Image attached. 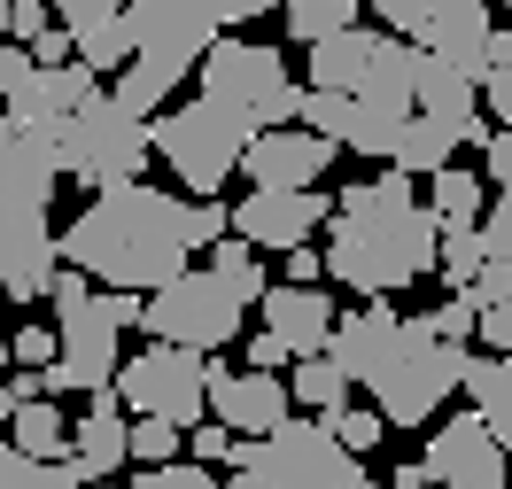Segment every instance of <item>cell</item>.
<instances>
[{"instance_id": "47", "label": "cell", "mask_w": 512, "mask_h": 489, "mask_svg": "<svg viewBox=\"0 0 512 489\" xmlns=\"http://www.w3.org/2000/svg\"><path fill=\"white\" fill-rule=\"evenodd\" d=\"M396 489H435V474H427V458H412V466H396Z\"/></svg>"}, {"instance_id": "27", "label": "cell", "mask_w": 512, "mask_h": 489, "mask_svg": "<svg viewBox=\"0 0 512 489\" xmlns=\"http://www.w3.org/2000/svg\"><path fill=\"white\" fill-rule=\"evenodd\" d=\"M357 0H288V39L311 55V47H326V39H342V32H357Z\"/></svg>"}, {"instance_id": "26", "label": "cell", "mask_w": 512, "mask_h": 489, "mask_svg": "<svg viewBox=\"0 0 512 489\" xmlns=\"http://www.w3.org/2000/svg\"><path fill=\"white\" fill-rule=\"evenodd\" d=\"M350 389H357V381H350L334 358H295V373H288V396H295V404H311L319 420L350 412Z\"/></svg>"}, {"instance_id": "5", "label": "cell", "mask_w": 512, "mask_h": 489, "mask_svg": "<svg viewBox=\"0 0 512 489\" xmlns=\"http://www.w3.org/2000/svg\"><path fill=\"white\" fill-rule=\"evenodd\" d=\"M117 311H109V295L86 280V272H55V342H63V358L47 365V396H109L117 389V373H125V350H117Z\"/></svg>"}, {"instance_id": "18", "label": "cell", "mask_w": 512, "mask_h": 489, "mask_svg": "<svg viewBox=\"0 0 512 489\" xmlns=\"http://www.w3.org/2000/svg\"><path fill=\"white\" fill-rule=\"evenodd\" d=\"M256 311H264V334L288 342V358H326V342H334V326H342V311H334L326 288H272Z\"/></svg>"}, {"instance_id": "49", "label": "cell", "mask_w": 512, "mask_h": 489, "mask_svg": "<svg viewBox=\"0 0 512 489\" xmlns=\"http://www.w3.org/2000/svg\"><path fill=\"white\" fill-rule=\"evenodd\" d=\"M8 16H16V0H0V39H8Z\"/></svg>"}, {"instance_id": "38", "label": "cell", "mask_w": 512, "mask_h": 489, "mask_svg": "<svg viewBox=\"0 0 512 489\" xmlns=\"http://www.w3.org/2000/svg\"><path fill=\"white\" fill-rule=\"evenodd\" d=\"M47 32H55V8H47V0H16V16H8V47H39Z\"/></svg>"}, {"instance_id": "35", "label": "cell", "mask_w": 512, "mask_h": 489, "mask_svg": "<svg viewBox=\"0 0 512 489\" xmlns=\"http://www.w3.org/2000/svg\"><path fill=\"white\" fill-rule=\"evenodd\" d=\"M8 358L24 365V373H47V365L63 358V342H55V326H16L8 334Z\"/></svg>"}, {"instance_id": "22", "label": "cell", "mask_w": 512, "mask_h": 489, "mask_svg": "<svg viewBox=\"0 0 512 489\" xmlns=\"http://www.w3.org/2000/svg\"><path fill=\"white\" fill-rule=\"evenodd\" d=\"M419 117H481V86L443 55H419Z\"/></svg>"}, {"instance_id": "39", "label": "cell", "mask_w": 512, "mask_h": 489, "mask_svg": "<svg viewBox=\"0 0 512 489\" xmlns=\"http://www.w3.org/2000/svg\"><path fill=\"white\" fill-rule=\"evenodd\" d=\"M481 241H489V257H497V264H512V195L489 202V218H481Z\"/></svg>"}, {"instance_id": "28", "label": "cell", "mask_w": 512, "mask_h": 489, "mask_svg": "<svg viewBox=\"0 0 512 489\" xmlns=\"http://www.w3.org/2000/svg\"><path fill=\"white\" fill-rule=\"evenodd\" d=\"M427 210H435L443 226H481V218H489V202H481V179H474V171H458V163L427 179Z\"/></svg>"}, {"instance_id": "21", "label": "cell", "mask_w": 512, "mask_h": 489, "mask_svg": "<svg viewBox=\"0 0 512 489\" xmlns=\"http://www.w3.org/2000/svg\"><path fill=\"white\" fill-rule=\"evenodd\" d=\"M373 63H381V24L326 39V47H311V94H365Z\"/></svg>"}, {"instance_id": "42", "label": "cell", "mask_w": 512, "mask_h": 489, "mask_svg": "<svg viewBox=\"0 0 512 489\" xmlns=\"http://www.w3.org/2000/svg\"><path fill=\"white\" fill-rule=\"evenodd\" d=\"M481 342H489V358H512V295L481 319Z\"/></svg>"}, {"instance_id": "37", "label": "cell", "mask_w": 512, "mask_h": 489, "mask_svg": "<svg viewBox=\"0 0 512 489\" xmlns=\"http://www.w3.org/2000/svg\"><path fill=\"white\" fill-rule=\"evenodd\" d=\"M187 451H194V466H233L241 435H233V427H218V420H202V427L187 435Z\"/></svg>"}, {"instance_id": "16", "label": "cell", "mask_w": 512, "mask_h": 489, "mask_svg": "<svg viewBox=\"0 0 512 489\" xmlns=\"http://www.w3.org/2000/svg\"><path fill=\"white\" fill-rule=\"evenodd\" d=\"M210 420L233 427L241 443H264V435H280L295 420V396L280 373H233V365L210 358Z\"/></svg>"}, {"instance_id": "34", "label": "cell", "mask_w": 512, "mask_h": 489, "mask_svg": "<svg viewBox=\"0 0 512 489\" xmlns=\"http://www.w3.org/2000/svg\"><path fill=\"white\" fill-rule=\"evenodd\" d=\"M419 319L435 326V342H458V350H466V334H481V303L474 295H450L443 311H419Z\"/></svg>"}, {"instance_id": "44", "label": "cell", "mask_w": 512, "mask_h": 489, "mask_svg": "<svg viewBox=\"0 0 512 489\" xmlns=\"http://www.w3.org/2000/svg\"><path fill=\"white\" fill-rule=\"evenodd\" d=\"M319 280H326V257L319 249H295L288 257V288H319Z\"/></svg>"}, {"instance_id": "4", "label": "cell", "mask_w": 512, "mask_h": 489, "mask_svg": "<svg viewBox=\"0 0 512 489\" xmlns=\"http://www.w3.org/2000/svg\"><path fill=\"white\" fill-rule=\"evenodd\" d=\"M55 179H63L55 148L0 125V311L32 303V295H55V272H63V233L47 218Z\"/></svg>"}, {"instance_id": "46", "label": "cell", "mask_w": 512, "mask_h": 489, "mask_svg": "<svg viewBox=\"0 0 512 489\" xmlns=\"http://www.w3.org/2000/svg\"><path fill=\"white\" fill-rule=\"evenodd\" d=\"M272 8L288 16V0H225V32H233V24H256V16H272Z\"/></svg>"}, {"instance_id": "2", "label": "cell", "mask_w": 512, "mask_h": 489, "mask_svg": "<svg viewBox=\"0 0 512 489\" xmlns=\"http://www.w3.org/2000/svg\"><path fill=\"white\" fill-rule=\"evenodd\" d=\"M326 358L373 396V412L388 427H427L450 404V389H466V358L474 350L435 342V326L404 319L396 303H357V311H342Z\"/></svg>"}, {"instance_id": "7", "label": "cell", "mask_w": 512, "mask_h": 489, "mask_svg": "<svg viewBox=\"0 0 512 489\" xmlns=\"http://www.w3.org/2000/svg\"><path fill=\"white\" fill-rule=\"evenodd\" d=\"M156 156L194 202H218V187L241 171V156H249V125H241L225 101L194 94V101H179V109L156 117Z\"/></svg>"}, {"instance_id": "36", "label": "cell", "mask_w": 512, "mask_h": 489, "mask_svg": "<svg viewBox=\"0 0 512 489\" xmlns=\"http://www.w3.org/2000/svg\"><path fill=\"white\" fill-rule=\"evenodd\" d=\"M132 489H225L210 466H194V458H171V466H148Z\"/></svg>"}, {"instance_id": "23", "label": "cell", "mask_w": 512, "mask_h": 489, "mask_svg": "<svg viewBox=\"0 0 512 489\" xmlns=\"http://www.w3.org/2000/svg\"><path fill=\"white\" fill-rule=\"evenodd\" d=\"M8 443H16L24 458H39V466H63V458H70V420H63V404H55V396L24 404V412H16V427H8Z\"/></svg>"}, {"instance_id": "9", "label": "cell", "mask_w": 512, "mask_h": 489, "mask_svg": "<svg viewBox=\"0 0 512 489\" xmlns=\"http://www.w3.org/2000/svg\"><path fill=\"white\" fill-rule=\"evenodd\" d=\"M365 458L342 451L334 420H288L264 443H241L233 451V474H256L264 489H350Z\"/></svg>"}, {"instance_id": "10", "label": "cell", "mask_w": 512, "mask_h": 489, "mask_svg": "<svg viewBox=\"0 0 512 489\" xmlns=\"http://www.w3.org/2000/svg\"><path fill=\"white\" fill-rule=\"evenodd\" d=\"M117 404L132 420H171V427H202L210 420V358L194 350H171V342H148L140 358H125L117 373Z\"/></svg>"}, {"instance_id": "14", "label": "cell", "mask_w": 512, "mask_h": 489, "mask_svg": "<svg viewBox=\"0 0 512 489\" xmlns=\"http://www.w3.org/2000/svg\"><path fill=\"white\" fill-rule=\"evenodd\" d=\"M427 474L443 489H512V451L481 412H450L427 427Z\"/></svg>"}, {"instance_id": "15", "label": "cell", "mask_w": 512, "mask_h": 489, "mask_svg": "<svg viewBox=\"0 0 512 489\" xmlns=\"http://www.w3.org/2000/svg\"><path fill=\"white\" fill-rule=\"evenodd\" d=\"M334 226V195L326 187H303V195H272V187H249V195L233 202V233L249 241V249H311V233Z\"/></svg>"}, {"instance_id": "12", "label": "cell", "mask_w": 512, "mask_h": 489, "mask_svg": "<svg viewBox=\"0 0 512 489\" xmlns=\"http://www.w3.org/2000/svg\"><path fill=\"white\" fill-rule=\"evenodd\" d=\"M241 295L225 288L218 272H187V280H171L163 295H148V334L156 342H171V350H194V358H210V350H225L233 334H241Z\"/></svg>"}, {"instance_id": "33", "label": "cell", "mask_w": 512, "mask_h": 489, "mask_svg": "<svg viewBox=\"0 0 512 489\" xmlns=\"http://www.w3.org/2000/svg\"><path fill=\"white\" fill-rule=\"evenodd\" d=\"M381 412H373V404H350V412H334V435H342V451L350 458H373L381 451Z\"/></svg>"}, {"instance_id": "17", "label": "cell", "mask_w": 512, "mask_h": 489, "mask_svg": "<svg viewBox=\"0 0 512 489\" xmlns=\"http://www.w3.org/2000/svg\"><path fill=\"white\" fill-rule=\"evenodd\" d=\"M334 140H319V132H256L249 156H241V171H249V187H272V195H303V187H319V171H334Z\"/></svg>"}, {"instance_id": "40", "label": "cell", "mask_w": 512, "mask_h": 489, "mask_svg": "<svg viewBox=\"0 0 512 489\" xmlns=\"http://www.w3.org/2000/svg\"><path fill=\"white\" fill-rule=\"evenodd\" d=\"M481 117H497V132H512V70L481 78Z\"/></svg>"}, {"instance_id": "25", "label": "cell", "mask_w": 512, "mask_h": 489, "mask_svg": "<svg viewBox=\"0 0 512 489\" xmlns=\"http://www.w3.org/2000/svg\"><path fill=\"white\" fill-rule=\"evenodd\" d=\"M0 489H101L94 474H86V458L70 451L63 466H39V458H24L8 435H0Z\"/></svg>"}, {"instance_id": "43", "label": "cell", "mask_w": 512, "mask_h": 489, "mask_svg": "<svg viewBox=\"0 0 512 489\" xmlns=\"http://www.w3.org/2000/svg\"><path fill=\"white\" fill-rule=\"evenodd\" d=\"M280 365H288V342H280V334H256L249 342V373H280Z\"/></svg>"}, {"instance_id": "11", "label": "cell", "mask_w": 512, "mask_h": 489, "mask_svg": "<svg viewBox=\"0 0 512 489\" xmlns=\"http://www.w3.org/2000/svg\"><path fill=\"white\" fill-rule=\"evenodd\" d=\"M357 8H373L381 32L412 39V47L443 55V63H458L474 86L489 78V70H481V47H489V32H497L489 0H357Z\"/></svg>"}, {"instance_id": "30", "label": "cell", "mask_w": 512, "mask_h": 489, "mask_svg": "<svg viewBox=\"0 0 512 489\" xmlns=\"http://www.w3.org/2000/svg\"><path fill=\"white\" fill-rule=\"evenodd\" d=\"M481 264H489V241H481V226H443V280L458 295L481 280Z\"/></svg>"}, {"instance_id": "8", "label": "cell", "mask_w": 512, "mask_h": 489, "mask_svg": "<svg viewBox=\"0 0 512 489\" xmlns=\"http://www.w3.org/2000/svg\"><path fill=\"white\" fill-rule=\"evenodd\" d=\"M148 156H156V125L132 117L117 94H101L94 109L55 140V163H63L78 187H94V195H109V187H140Z\"/></svg>"}, {"instance_id": "6", "label": "cell", "mask_w": 512, "mask_h": 489, "mask_svg": "<svg viewBox=\"0 0 512 489\" xmlns=\"http://www.w3.org/2000/svg\"><path fill=\"white\" fill-rule=\"evenodd\" d=\"M202 94L225 101V109L249 125V140H256V132L303 125V94H311V86H295V78H288V55H280V47L225 32L218 47L202 55Z\"/></svg>"}, {"instance_id": "50", "label": "cell", "mask_w": 512, "mask_h": 489, "mask_svg": "<svg viewBox=\"0 0 512 489\" xmlns=\"http://www.w3.org/2000/svg\"><path fill=\"white\" fill-rule=\"evenodd\" d=\"M8 365H16V358H8V334H0V381H8Z\"/></svg>"}, {"instance_id": "41", "label": "cell", "mask_w": 512, "mask_h": 489, "mask_svg": "<svg viewBox=\"0 0 512 489\" xmlns=\"http://www.w3.org/2000/svg\"><path fill=\"white\" fill-rule=\"evenodd\" d=\"M481 171L497 179V195H512V132H497V140L481 148Z\"/></svg>"}, {"instance_id": "13", "label": "cell", "mask_w": 512, "mask_h": 489, "mask_svg": "<svg viewBox=\"0 0 512 489\" xmlns=\"http://www.w3.org/2000/svg\"><path fill=\"white\" fill-rule=\"evenodd\" d=\"M125 32H132V63H163L194 78L202 55L225 39V0H132Z\"/></svg>"}, {"instance_id": "19", "label": "cell", "mask_w": 512, "mask_h": 489, "mask_svg": "<svg viewBox=\"0 0 512 489\" xmlns=\"http://www.w3.org/2000/svg\"><path fill=\"white\" fill-rule=\"evenodd\" d=\"M497 140V125L489 117H412V132L396 140V171L404 179H435V171H450V156L458 148H489Z\"/></svg>"}, {"instance_id": "32", "label": "cell", "mask_w": 512, "mask_h": 489, "mask_svg": "<svg viewBox=\"0 0 512 489\" xmlns=\"http://www.w3.org/2000/svg\"><path fill=\"white\" fill-rule=\"evenodd\" d=\"M179 451H187V427H171V420H132V458H140V466H171Z\"/></svg>"}, {"instance_id": "48", "label": "cell", "mask_w": 512, "mask_h": 489, "mask_svg": "<svg viewBox=\"0 0 512 489\" xmlns=\"http://www.w3.org/2000/svg\"><path fill=\"white\" fill-rule=\"evenodd\" d=\"M16 412H24V404H16V389H8V381H0V420L16 427Z\"/></svg>"}, {"instance_id": "29", "label": "cell", "mask_w": 512, "mask_h": 489, "mask_svg": "<svg viewBox=\"0 0 512 489\" xmlns=\"http://www.w3.org/2000/svg\"><path fill=\"white\" fill-rule=\"evenodd\" d=\"M210 272H218L241 303H264V295H272V280H264V264H256V249L241 241V233H225L218 249H210Z\"/></svg>"}, {"instance_id": "31", "label": "cell", "mask_w": 512, "mask_h": 489, "mask_svg": "<svg viewBox=\"0 0 512 489\" xmlns=\"http://www.w3.org/2000/svg\"><path fill=\"white\" fill-rule=\"evenodd\" d=\"M47 8H55V24H63V32L78 39V47H86L94 32H109V24L125 16L132 0H47Z\"/></svg>"}, {"instance_id": "51", "label": "cell", "mask_w": 512, "mask_h": 489, "mask_svg": "<svg viewBox=\"0 0 512 489\" xmlns=\"http://www.w3.org/2000/svg\"><path fill=\"white\" fill-rule=\"evenodd\" d=\"M350 489H381V482H373V474H365V466H357V482H350Z\"/></svg>"}, {"instance_id": "52", "label": "cell", "mask_w": 512, "mask_h": 489, "mask_svg": "<svg viewBox=\"0 0 512 489\" xmlns=\"http://www.w3.org/2000/svg\"><path fill=\"white\" fill-rule=\"evenodd\" d=\"M505 24H512V0H505Z\"/></svg>"}, {"instance_id": "1", "label": "cell", "mask_w": 512, "mask_h": 489, "mask_svg": "<svg viewBox=\"0 0 512 489\" xmlns=\"http://www.w3.org/2000/svg\"><path fill=\"white\" fill-rule=\"evenodd\" d=\"M427 272H443V218L419 202V179L388 163L381 179H357L334 195V226H326L334 288H350L357 303H388V295L419 288Z\"/></svg>"}, {"instance_id": "53", "label": "cell", "mask_w": 512, "mask_h": 489, "mask_svg": "<svg viewBox=\"0 0 512 489\" xmlns=\"http://www.w3.org/2000/svg\"><path fill=\"white\" fill-rule=\"evenodd\" d=\"M101 489H117V482H101Z\"/></svg>"}, {"instance_id": "20", "label": "cell", "mask_w": 512, "mask_h": 489, "mask_svg": "<svg viewBox=\"0 0 512 489\" xmlns=\"http://www.w3.org/2000/svg\"><path fill=\"white\" fill-rule=\"evenodd\" d=\"M70 451L86 458V474H94V482H109V474L132 458V420H125V404H117V389H109V396H86V412L70 420Z\"/></svg>"}, {"instance_id": "45", "label": "cell", "mask_w": 512, "mask_h": 489, "mask_svg": "<svg viewBox=\"0 0 512 489\" xmlns=\"http://www.w3.org/2000/svg\"><path fill=\"white\" fill-rule=\"evenodd\" d=\"M70 47H78V39H70L63 24H55V32H47V39H39V47H32V63H47V70H55V63H78Z\"/></svg>"}, {"instance_id": "24", "label": "cell", "mask_w": 512, "mask_h": 489, "mask_svg": "<svg viewBox=\"0 0 512 489\" xmlns=\"http://www.w3.org/2000/svg\"><path fill=\"white\" fill-rule=\"evenodd\" d=\"M466 396L474 412L497 427V443L512 451V358H466Z\"/></svg>"}, {"instance_id": "3", "label": "cell", "mask_w": 512, "mask_h": 489, "mask_svg": "<svg viewBox=\"0 0 512 489\" xmlns=\"http://www.w3.org/2000/svg\"><path fill=\"white\" fill-rule=\"evenodd\" d=\"M194 249L202 241H194L187 202L148 187V179L94 195L63 233V264L101 280V288H117V295H163L171 280H187Z\"/></svg>"}]
</instances>
